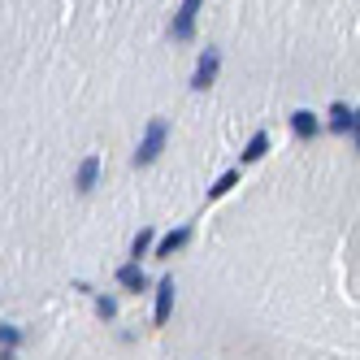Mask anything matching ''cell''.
Here are the masks:
<instances>
[{
  "label": "cell",
  "instance_id": "obj_16",
  "mask_svg": "<svg viewBox=\"0 0 360 360\" xmlns=\"http://www.w3.org/2000/svg\"><path fill=\"white\" fill-rule=\"evenodd\" d=\"M0 360H18V356H13V347H5V352H0Z\"/></svg>",
  "mask_w": 360,
  "mask_h": 360
},
{
  "label": "cell",
  "instance_id": "obj_6",
  "mask_svg": "<svg viewBox=\"0 0 360 360\" xmlns=\"http://www.w3.org/2000/svg\"><path fill=\"white\" fill-rule=\"evenodd\" d=\"M100 183V157H83L79 174H74V191H91Z\"/></svg>",
  "mask_w": 360,
  "mask_h": 360
},
{
  "label": "cell",
  "instance_id": "obj_4",
  "mask_svg": "<svg viewBox=\"0 0 360 360\" xmlns=\"http://www.w3.org/2000/svg\"><path fill=\"white\" fill-rule=\"evenodd\" d=\"M169 313H174V278H161V282H157V308H152V321L165 326Z\"/></svg>",
  "mask_w": 360,
  "mask_h": 360
},
{
  "label": "cell",
  "instance_id": "obj_2",
  "mask_svg": "<svg viewBox=\"0 0 360 360\" xmlns=\"http://www.w3.org/2000/svg\"><path fill=\"white\" fill-rule=\"evenodd\" d=\"M200 9H204V0H183V5H178V13H174V22H169V39H174V44H187V39L195 35Z\"/></svg>",
  "mask_w": 360,
  "mask_h": 360
},
{
  "label": "cell",
  "instance_id": "obj_15",
  "mask_svg": "<svg viewBox=\"0 0 360 360\" xmlns=\"http://www.w3.org/2000/svg\"><path fill=\"white\" fill-rule=\"evenodd\" d=\"M352 135H356V148H360V109H356V126H352Z\"/></svg>",
  "mask_w": 360,
  "mask_h": 360
},
{
  "label": "cell",
  "instance_id": "obj_9",
  "mask_svg": "<svg viewBox=\"0 0 360 360\" xmlns=\"http://www.w3.org/2000/svg\"><path fill=\"white\" fill-rule=\"evenodd\" d=\"M291 131H295L300 139H308V135H317V131H321V122L308 113V109H295V113H291Z\"/></svg>",
  "mask_w": 360,
  "mask_h": 360
},
{
  "label": "cell",
  "instance_id": "obj_5",
  "mask_svg": "<svg viewBox=\"0 0 360 360\" xmlns=\"http://www.w3.org/2000/svg\"><path fill=\"white\" fill-rule=\"evenodd\" d=\"M352 126H356V109L343 105V100H334V105H330V131L334 135H347Z\"/></svg>",
  "mask_w": 360,
  "mask_h": 360
},
{
  "label": "cell",
  "instance_id": "obj_12",
  "mask_svg": "<svg viewBox=\"0 0 360 360\" xmlns=\"http://www.w3.org/2000/svg\"><path fill=\"white\" fill-rule=\"evenodd\" d=\"M148 248H152V230H139V235H135V243H131V261H143V256H148Z\"/></svg>",
  "mask_w": 360,
  "mask_h": 360
},
{
  "label": "cell",
  "instance_id": "obj_1",
  "mask_svg": "<svg viewBox=\"0 0 360 360\" xmlns=\"http://www.w3.org/2000/svg\"><path fill=\"white\" fill-rule=\"evenodd\" d=\"M165 139H169V126H165V117H152L148 122V131H143V139H139V148H135V169H143V165H152L161 157V148H165Z\"/></svg>",
  "mask_w": 360,
  "mask_h": 360
},
{
  "label": "cell",
  "instance_id": "obj_3",
  "mask_svg": "<svg viewBox=\"0 0 360 360\" xmlns=\"http://www.w3.org/2000/svg\"><path fill=\"white\" fill-rule=\"evenodd\" d=\"M217 70H221V53H217V48L200 53L195 74H191V91H209V87H213V79H217Z\"/></svg>",
  "mask_w": 360,
  "mask_h": 360
},
{
  "label": "cell",
  "instance_id": "obj_8",
  "mask_svg": "<svg viewBox=\"0 0 360 360\" xmlns=\"http://www.w3.org/2000/svg\"><path fill=\"white\" fill-rule=\"evenodd\" d=\"M117 282H122V287H126V291H135V295H139V291H148V274H143V269H139L135 261L117 269Z\"/></svg>",
  "mask_w": 360,
  "mask_h": 360
},
{
  "label": "cell",
  "instance_id": "obj_14",
  "mask_svg": "<svg viewBox=\"0 0 360 360\" xmlns=\"http://www.w3.org/2000/svg\"><path fill=\"white\" fill-rule=\"evenodd\" d=\"M96 313H100V317H117V300L100 295V300H96Z\"/></svg>",
  "mask_w": 360,
  "mask_h": 360
},
{
  "label": "cell",
  "instance_id": "obj_10",
  "mask_svg": "<svg viewBox=\"0 0 360 360\" xmlns=\"http://www.w3.org/2000/svg\"><path fill=\"white\" fill-rule=\"evenodd\" d=\"M265 152H269V135H265V131H256V135L248 139V148H243V165H252V161H261Z\"/></svg>",
  "mask_w": 360,
  "mask_h": 360
},
{
  "label": "cell",
  "instance_id": "obj_7",
  "mask_svg": "<svg viewBox=\"0 0 360 360\" xmlns=\"http://www.w3.org/2000/svg\"><path fill=\"white\" fill-rule=\"evenodd\" d=\"M187 243H191V226H178V230H169V235L157 243V256L165 261V256H174L178 248H187Z\"/></svg>",
  "mask_w": 360,
  "mask_h": 360
},
{
  "label": "cell",
  "instance_id": "obj_13",
  "mask_svg": "<svg viewBox=\"0 0 360 360\" xmlns=\"http://www.w3.org/2000/svg\"><path fill=\"white\" fill-rule=\"evenodd\" d=\"M22 343V330L18 326H0V347H18Z\"/></svg>",
  "mask_w": 360,
  "mask_h": 360
},
{
  "label": "cell",
  "instance_id": "obj_11",
  "mask_svg": "<svg viewBox=\"0 0 360 360\" xmlns=\"http://www.w3.org/2000/svg\"><path fill=\"white\" fill-rule=\"evenodd\" d=\"M235 183H239V169H226V174L217 178V183L209 187V200H221L226 191H235Z\"/></svg>",
  "mask_w": 360,
  "mask_h": 360
}]
</instances>
